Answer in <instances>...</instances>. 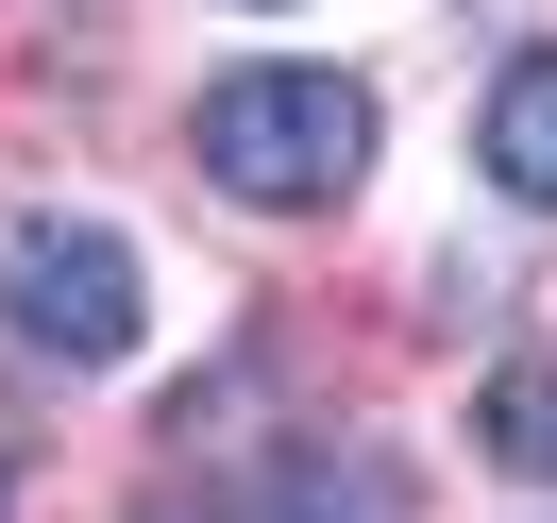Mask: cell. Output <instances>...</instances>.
I'll use <instances>...</instances> for the list:
<instances>
[{
    "mask_svg": "<svg viewBox=\"0 0 557 523\" xmlns=\"http://www.w3.org/2000/svg\"><path fill=\"white\" fill-rule=\"evenodd\" d=\"M136 523H220V507H136Z\"/></svg>",
    "mask_w": 557,
    "mask_h": 523,
    "instance_id": "8992f818",
    "label": "cell"
},
{
    "mask_svg": "<svg viewBox=\"0 0 557 523\" xmlns=\"http://www.w3.org/2000/svg\"><path fill=\"white\" fill-rule=\"evenodd\" d=\"M473 152H490V186H507V203L557 220V51H523V69L490 85V136H473Z\"/></svg>",
    "mask_w": 557,
    "mask_h": 523,
    "instance_id": "3957f363",
    "label": "cell"
},
{
    "mask_svg": "<svg viewBox=\"0 0 557 523\" xmlns=\"http://www.w3.org/2000/svg\"><path fill=\"white\" fill-rule=\"evenodd\" d=\"M0 304H17V338H35V354L102 372V354H136L152 287H136V237H102V220H17V253H0Z\"/></svg>",
    "mask_w": 557,
    "mask_h": 523,
    "instance_id": "7a4b0ae2",
    "label": "cell"
},
{
    "mask_svg": "<svg viewBox=\"0 0 557 523\" xmlns=\"http://www.w3.org/2000/svg\"><path fill=\"white\" fill-rule=\"evenodd\" d=\"M490 456H507V473H541V489H557V354H523V372L490 388Z\"/></svg>",
    "mask_w": 557,
    "mask_h": 523,
    "instance_id": "5b68a950",
    "label": "cell"
},
{
    "mask_svg": "<svg viewBox=\"0 0 557 523\" xmlns=\"http://www.w3.org/2000/svg\"><path fill=\"white\" fill-rule=\"evenodd\" d=\"M355 170H372V85L355 69H220L203 85V186L321 220V203H355Z\"/></svg>",
    "mask_w": 557,
    "mask_h": 523,
    "instance_id": "6da1fadb",
    "label": "cell"
},
{
    "mask_svg": "<svg viewBox=\"0 0 557 523\" xmlns=\"http://www.w3.org/2000/svg\"><path fill=\"white\" fill-rule=\"evenodd\" d=\"M287 523H406V473L388 456H305L287 473Z\"/></svg>",
    "mask_w": 557,
    "mask_h": 523,
    "instance_id": "277c9868",
    "label": "cell"
}]
</instances>
